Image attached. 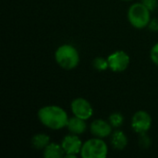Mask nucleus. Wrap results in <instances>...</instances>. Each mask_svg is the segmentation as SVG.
<instances>
[{
  "label": "nucleus",
  "mask_w": 158,
  "mask_h": 158,
  "mask_svg": "<svg viewBox=\"0 0 158 158\" xmlns=\"http://www.w3.org/2000/svg\"><path fill=\"white\" fill-rule=\"evenodd\" d=\"M39 120L45 127L52 130H60L68 125L69 117L64 109L57 106H47L38 111Z\"/></svg>",
  "instance_id": "obj_1"
},
{
  "label": "nucleus",
  "mask_w": 158,
  "mask_h": 158,
  "mask_svg": "<svg viewBox=\"0 0 158 158\" xmlns=\"http://www.w3.org/2000/svg\"><path fill=\"white\" fill-rule=\"evenodd\" d=\"M55 58L56 63L67 70L75 69L80 62V56L77 49L70 44L60 45L55 53Z\"/></svg>",
  "instance_id": "obj_2"
},
{
  "label": "nucleus",
  "mask_w": 158,
  "mask_h": 158,
  "mask_svg": "<svg viewBox=\"0 0 158 158\" xmlns=\"http://www.w3.org/2000/svg\"><path fill=\"white\" fill-rule=\"evenodd\" d=\"M128 18L133 27L143 29L150 23V9L143 3L133 4L129 8Z\"/></svg>",
  "instance_id": "obj_3"
},
{
  "label": "nucleus",
  "mask_w": 158,
  "mask_h": 158,
  "mask_svg": "<svg viewBox=\"0 0 158 158\" xmlns=\"http://www.w3.org/2000/svg\"><path fill=\"white\" fill-rule=\"evenodd\" d=\"M108 148L101 138H94L86 141L81 150L82 158H105L107 156Z\"/></svg>",
  "instance_id": "obj_4"
},
{
  "label": "nucleus",
  "mask_w": 158,
  "mask_h": 158,
  "mask_svg": "<svg viewBox=\"0 0 158 158\" xmlns=\"http://www.w3.org/2000/svg\"><path fill=\"white\" fill-rule=\"evenodd\" d=\"M107 61L112 71L122 72L130 64V56L124 51H116L107 57Z\"/></svg>",
  "instance_id": "obj_5"
},
{
  "label": "nucleus",
  "mask_w": 158,
  "mask_h": 158,
  "mask_svg": "<svg viewBox=\"0 0 158 158\" xmlns=\"http://www.w3.org/2000/svg\"><path fill=\"white\" fill-rule=\"evenodd\" d=\"M151 125L152 118L146 111L140 110L133 115L131 119V127L137 133L144 134L150 130Z\"/></svg>",
  "instance_id": "obj_6"
},
{
  "label": "nucleus",
  "mask_w": 158,
  "mask_h": 158,
  "mask_svg": "<svg viewBox=\"0 0 158 158\" xmlns=\"http://www.w3.org/2000/svg\"><path fill=\"white\" fill-rule=\"evenodd\" d=\"M71 111L75 117L84 120L89 119L94 113L91 104L84 98H76L71 103Z\"/></svg>",
  "instance_id": "obj_7"
},
{
  "label": "nucleus",
  "mask_w": 158,
  "mask_h": 158,
  "mask_svg": "<svg viewBox=\"0 0 158 158\" xmlns=\"http://www.w3.org/2000/svg\"><path fill=\"white\" fill-rule=\"evenodd\" d=\"M61 146L66 155H77L81 153L82 143L81 139L73 134L66 136L61 143Z\"/></svg>",
  "instance_id": "obj_8"
},
{
  "label": "nucleus",
  "mask_w": 158,
  "mask_h": 158,
  "mask_svg": "<svg viewBox=\"0 0 158 158\" xmlns=\"http://www.w3.org/2000/svg\"><path fill=\"white\" fill-rule=\"evenodd\" d=\"M90 130L92 134L96 136L97 138H106L109 136L112 132V125L110 122H107L103 119L94 120L90 126Z\"/></svg>",
  "instance_id": "obj_9"
},
{
  "label": "nucleus",
  "mask_w": 158,
  "mask_h": 158,
  "mask_svg": "<svg viewBox=\"0 0 158 158\" xmlns=\"http://www.w3.org/2000/svg\"><path fill=\"white\" fill-rule=\"evenodd\" d=\"M67 127L71 133L76 134V135L83 133L87 128L85 120L82 118H80L78 117H74V118H71L70 119H69Z\"/></svg>",
  "instance_id": "obj_10"
},
{
  "label": "nucleus",
  "mask_w": 158,
  "mask_h": 158,
  "mask_svg": "<svg viewBox=\"0 0 158 158\" xmlns=\"http://www.w3.org/2000/svg\"><path fill=\"white\" fill-rule=\"evenodd\" d=\"M64 150L61 145L52 143H49L45 148L44 152V156L45 158H59L64 156Z\"/></svg>",
  "instance_id": "obj_11"
},
{
  "label": "nucleus",
  "mask_w": 158,
  "mask_h": 158,
  "mask_svg": "<svg viewBox=\"0 0 158 158\" xmlns=\"http://www.w3.org/2000/svg\"><path fill=\"white\" fill-rule=\"evenodd\" d=\"M111 143L115 149L123 150L128 143V139L121 131H117L111 136Z\"/></svg>",
  "instance_id": "obj_12"
},
{
  "label": "nucleus",
  "mask_w": 158,
  "mask_h": 158,
  "mask_svg": "<svg viewBox=\"0 0 158 158\" xmlns=\"http://www.w3.org/2000/svg\"><path fill=\"white\" fill-rule=\"evenodd\" d=\"M50 138L44 133L36 134L31 139V144L35 149H44L50 143Z\"/></svg>",
  "instance_id": "obj_13"
},
{
  "label": "nucleus",
  "mask_w": 158,
  "mask_h": 158,
  "mask_svg": "<svg viewBox=\"0 0 158 158\" xmlns=\"http://www.w3.org/2000/svg\"><path fill=\"white\" fill-rule=\"evenodd\" d=\"M93 65H94V68L99 71H103V70H106L107 68H109V65H108V61L107 59H105L103 57H96L94 62H93Z\"/></svg>",
  "instance_id": "obj_14"
},
{
  "label": "nucleus",
  "mask_w": 158,
  "mask_h": 158,
  "mask_svg": "<svg viewBox=\"0 0 158 158\" xmlns=\"http://www.w3.org/2000/svg\"><path fill=\"white\" fill-rule=\"evenodd\" d=\"M123 117L119 113H114L109 117V122L114 128H118L123 124Z\"/></svg>",
  "instance_id": "obj_15"
},
{
  "label": "nucleus",
  "mask_w": 158,
  "mask_h": 158,
  "mask_svg": "<svg viewBox=\"0 0 158 158\" xmlns=\"http://www.w3.org/2000/svg\"><path fill=\"white\" fill-rule=\"evenodd\" d=\"M151 59L156 65L158 66V44L154 45L151 50Z\"/></svg>",
  "instance_id": "obj_16"
},
{
  "label": "nucleus",
  "mask_w": 158,
  "mask_h": 158,
  "mask_svg": "<svg viewBox=\"0 0 158 158\" xmlns=\"http://www.w3.org/2000/svg\"><path fill=\"white\" fill-rule=\"evenodd\" d=\"M143 3L150 9V11L153 10L156 6V0H143Z\"/></svg>",
  "instance_id": "obj_17"
},
{
  "label": "nucleus",
  "mask_w": 158,
  "mask_h": 158,
  "mask_svg": "<svg viewBox=\"0 0 158 158\" xmlns=\"http://www.w3.org/2000/svg\"><path fill=\"white\" fill-rule=\"evenodd\" d=\"M149 28L151 29V30H153V31H157L158 30V20L156 19H154V20H152V21H150V23H149Z\"/></svg>",
  "instance_id": "obj_18"
},
{
  "label": "nucleus",
  "mask_w": 158,
  "mask_h": 158,
  "mask_svg": "<svg viewBox=\"0 0 158 158\" xmlns=\"http://www.w3.org/2000/svg\"><path fill=\"white\" fill-rule=\"evenodd\" d=\"M123 1H131V0H123Z\"/></svg>",
  "instance_id": "obj_19"
}]
</instances>
